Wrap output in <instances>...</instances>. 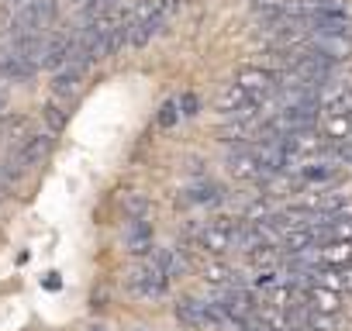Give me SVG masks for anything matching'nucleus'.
<instances>
[{
    "mask_svg": "<svg viewBox=\"0 0 352 331\" xmlns=\"http://www.w3.org/2000/svg\"><path fill=\"white\" fill-rule=\"evenodd\" d=\"M56 21H59V0H21V4H8L0 14V28H11L14 35L52 32Z\"/></svg>",
    "mask_w": 352,
    "mask_h": 331,
    "instance_id": "1",
    "label": "nucleus"
},
{
    "mask_svg": "<svg viewBox=\"0 0 352 331\" xmlns=\"http://www.w3.org/2000/svg\"><path fill=\"white\" fill-rule=\"evenodd\" d=\"M38 76V66L21 52V35L11 28H0V80L8 83H28Z\"/></svg>",
    "mask_w": 352,
    "mask_h": 331,
    "instance_id": "2",
    "label": "nucleus"
},
{
    "mask_svg": "<svg viewBox=\"0 0 352 331\" xmlns=\"http://www.w3.org/2000/svg\"><path fill=\"white\" fill-rule=\"evenodd\" d=\"M242 218H214V221H204L201 228L190 231V245L211 259H221L225 252H232V231Z\"/></svg>",
    "mask_w": 352,
    "mask_h": 331,
    "instance_id": "3",
    "label": "nucleus"
},
{
    "mask_svg": "<svg viewBox=\"0 0 352 331\" xmlns=\"http://www.w3.org/2000/svg\"><path fill=\"white\" fill-rule=\"evenodd\" d=\"M214 111L221 114V117H263V104L249 93V90H242L235 80L232 83H225L218 93H214Z\"/></svg>",
    "mask_w": 352,
    "mask_h": 331,
    "instance_id": "4",
    "label": "nucleus"
},
{
    "mask_svg": "<svg viewBox=\"0 0 352 331\" xmlns=\"http://www.w3.org/2000/svg\"><path fill=\"white\" fill-rule=\"evenodd\" d=\"M128 290H131L138 300H159V297H166V290H169V276L145 255V259L128 273Z\"/></svg>",
    "mask_w": 352,
    "mask_h": 331,
    "instance_id": "5",
    "label": "nucleus"
},
{
    "mask_svg": "<svg viewBox=\"0 0 352 331\" xmlns=\"http://www.w3.org/2000/svg\"><path fill=\"white\" fill-rule=\"evenodd\" d=\"M235 83H239L242 90H249L259 104H266V100H270V97H276V90H280V76H276L273 69L256 66V62L239 66V69H235Z\"/></svg>",
    "mask_w": 352,
    "mask_h": 331,
    "instance_id": "6",
    "label": "nucleus"
},
{
    "mask_svg": "<svg viewBox=\"0 0 352 331\" xmlns=\"http://www.w3.org/2000/svg\"><path fill=\"white\" fill-rule=\"evenodd\" d=\"M225 170L228 176L235 180H245V183H259L263 180V166L252 152V141H239V145H228L225 152Z\"/></svg>",
    "mask_w": 352,
    "mask_h": 331,
    "instance_id": "7",
    "label": "nucleus"
},
{
    "mask_svg": "<svg viewBox=\"0 0 352 331\" xmlns=\"http://www.w3.org/2000/svg\"><path fill=\"white\" fill-rule=\"evenodd\" d=\"M225 201H228L225 183H218L211 176H197L180 197H176V204H184V207H221Z\"/></svg>",
    "mask_w": 352,
    "mask_h": 331,
    "instance_id": "8",
    "label": "nucleus"
},
{
    "mask_svg": "<svg viewBox=\"0 0 352 331\" xmlns=\"http://www.w3.org/2000/svg\"><path fill=\"white\" fill-rule=\"evenodd\" d=\"M52 145H56V135L52 131H28L21 141H18V159H21V166L32 173V170H38V166L49 159V152H52Z\"/></svg>",
    "mask_w": 352,
    "mask_h": 331,
    "instance_id": "9",
    "label": "nucleus"
},
{
    "mask_svg": "<svg viewBox=\"0 0 352 331\" xmlns=\"http://www.w3.org/2000/svg\"><path fill=\"white\" fill-rule=\"evenodd\" d=\"M124 249L131 255H152V249H155V225L148 218L124 221Z\"/></svg>",
    "mask_w": 352,
    "mask_h": 331,
    "instance_id": "10",
    "label": "nucleus"
},
{
    "mask_svg": "<svg viewBox=\"0 0 352 331\" xmlns=\"http://www.w3.org/2000/svg\"><path fill=\"white\" fill-rule=\"evenodd\" d=\"M169 279H184V276H190V269H194V262H190V255H187V249H180V245H166V249H155L152 255H148Z\"/></svg>",
    "mask_w": 352,
    "mask_h": 331,
    "instance_id": "11",
    "label": "nucleus"
},
{
    "mask_svg": "<svg viewBox=\"0 0 352 331\" xmlns=\"http://www.w3.org/2000/svg\"><path fill=\"white\" fill-rule=\"evenodd\" d=\"M83 69L80 66H73V62H66L63 69H56L52 73V97H59V100H73L76 104V97H80V90H83Z\"/></svg>",
    "mask_w": 352,
    "mask_h": 331,
    "instance_id": "12",
    "label": "nucleus"
},
{
    "mask_svg": "<svg viewBox=\"0 0 352 331\" xmlns=\"http://www.w3.org/2000/svg\"><path fill=\"white\" fill-rule=\"evenodd\" d=\"M173 314H176V321H180L184 328H190V331L208 328V300H201V297H180V300L173 304Z\"/></svg>",
    "mask_w": 352,
    "mask_h": 331,
    "instance_id": "13",
    "label": "nucleus"
},
{
    "mask_svg": "<svg viewBox=\"0 0 352 331\" xmlns=\"http://www.w3.org/2000/svg\"><path fill=\"white\" fill-rule=\"evenodd\" d=\"M307 45L314 52H321L324 59H331V62H345L352 56V38L349 35H318V32H311Z\"/></svg>",
    "mask_w": 352,
    "mask_h": 331,
    "instance_id": "14",
    "label": "nucleus"
},
{
    "mask_svg": "<svg viewBox=\"0 0 352 331\" xmlns=\"http://www.w3.org/2000/svg\"><path fill=\"white\" fill-rule=\"evenodd\" d=\"M300 297L307 300L311 310H321V314H342V293L338 290H328V286H307L300 290Z\"/></svg>",
    "mask_w": 352,
    "mask_h": 331,
    "instance_id": "15",
    "label": "nucleus"
},
{
    "mask_svg": "<svg viewBox=\"0 0 352 331\" xmlns=\"http://www.w3.org/2000/svg\"><path fill=\"white\" fill-rule=\"evenodd\" d=\"M73 100H59V97H52L45 107H42V121H45V128L52 131V135H59L66 124H69V117H73Z\"/></svg>",
    "mask_w": 352,
    "mask_h": 331,
    "instance_id": "16",
    "label": "nucleus"
},
{
    "mask_svg": "<svg viewBox=\"0 0 352 331\" xmlns=\"http://www.w3.org/2000/svg\"><path fill=\"white\" fill-rule=\"evenodd\" d=\"M318 245H321V242H318V231H314V228H294V231H287V235L280 238L283 255H300V252L318 249Z\"/></svg>",
    "mask_w": 352,
    "mask_h": 331,
    "instance_id": "17",
    "label": "nucleus"
},
{
    "mask_svg": "<svg viewBox=\"0 0 352 331\" xmlns=\"http://www.w3.org/2000/svg\"><path fill=\"white\" fill-rule=\"evenodd\" d=\"M318 262L321 266H352V242H321L318 245Z\"/></svg>",
    "mask_w": 352,
    "mask_h": 331,
    "instance_id": "18",
    "label": "nucleus"
},
{
    "mask_svg": "<svg viewBox=\"0 0 352 331\" xmlns=\"http://www.w3.org/2000/svg\"><path fill=\"white\" fill-rule=\"evenodd\" d=\"M118 207H121V214L131 221V218H148L152 214V197L148 194H142V190H124L121 197H118Z\"/></svg>",
    "mask_w": 352,
    "mask_h": 331,
    "instance_id": "19",
    "label": "nucleus"
},
{
    "mask_svg": "<svg viewBox=\"0 0 352 331\" xmlns=\"http://www.w3.org/2000/svg\"><path fill=\"white\" fill-rule=\"evenodd\" d=\"M321 131H324L328 141H349L352 138V117L349 114H324Z\"/></svg>",
    "mask_w": 352,
    "mask_h": 331,
    "instance_id": "20",
    "label": "nucleus"
},
{
    "mask_svg": "<svg viewBox=\"0 0 352 331\" xmlns=\"http://www.w3.org/2000/svg\"><path fill=\"white\" fill-rule=\"evenodd\" d=\"M201 273H204V283H211V286H242V283H239V273H235L228 262L211 259Z\"/></svg>",
    "mask_w": 352,
    "mask_h": 331,
    "instance_id": "21",
    "label": "nucleus"
},
{
    "mask_svg": "<svg viewBox=\"0 0 352 331\" xmlns=\"http://www.w3.org/2000/svg\"><path fill=\"white\" fill-rule=\"evenodd\" d=\"M180 117H184L180 97H169V100H162V107H159V114H155V124H159V128H173Z\"/></svg>",
    "mask_w": 352,
    "mask_h": 331,
    "instance_id": "22",
    "label": "nucleus"
},
{
    "mask_svg": "<svg viewBox=\"0 0 352 331\" xmlns=\"http://www.w3.org/2000/svg\"><path fill=\"white\" fill-rule=\"evenodd\" d=\"M304 324H311V328H318V331H338V314H321V310H311V307H307Z\"/></svg>",
    "mask_w": 352,
    "mask_h": 331,
    "instance_id": "23",
    "label": "nucleus"
},
{
    "mask_svg": "<svg viewBox=\"0 0 352 331\" xmlns=\"http://www.w3.org/2000/svg\"><path fill=\"white\" fill-rule=\"evenodd\" d=\"M252 14H270V11H287V0H249Z\"/></svg>",
    "mask_w": 352,
    "mask_h": 331,
    "instance_id": "24",
    "label": "nucleus"
},
{
    "mask_svg": "<svg viewBox=\"0 0 352 331\" xmlns=\"http://www.w3.org/2000/svg\"><path fill=\"white\" fill-rule=\"evenodd\" d=\"M180 111H184V117H197L201 114V97L197 93H180Z\"/></svg>",
    "mask_w": 352,
    "mask_h": 331,
    "instance_id": "25",
    "label": "nucleus"
},
{
    "mask_svg": "<svg viewBox=\"0 0 352 331\" xmlns=\"http://www.w3.org/2000/svg\"><path fill=\"white\" fill-rule=\"evenodd\" d=\"M342 283H345V293H352V266H342Z\"/></svg>",
    "mask_w": 352,
    "mask_h": 331,
    "instance_id": "26",
    "label": "nucleus"
},
{
    "mask_svg": "<svg viewBox=\"0 0 352 331\" xmlns=\"http://www.w3.org/2000/svg\"><path fill=\"white\" fill-rule=\"evenodd\" d=\"M45 286H49V290H59V273H49V276H45Z\"/></svg>",
    "mask_w": 352,
    "mask_h": 331,
    "instance_id": "27",
    "label": "nucleus"
},
{
    "mask_svg": "<svg viewBox=\"0 0 352 331\" xmlns=\"http://www.w3.org/2000/svg\"><path fill=\"white\" fill-rule=\"evenodd\" d=\"M4 111H8V90H4V83H0V117H4Z\"/></svg>",
    "mask_w": 352,
    "mask_h": 331,
    "instance_id": "28",
    "label": "nucleus"
},
{
    "mask_svg": "<svg viewBox=\"0 0 352 331\" xmlns=\"http://www.w3.org/2000/svg\"><path fill=\"white\" fill-rule=\"evenodd\" d=\"M69 4H73V8H80V11H83V8H87V4H94V0H69Z\"/></svg>",
    "mask_w": 352,
    "mask_h": 331,
    "instance_id": "29",
    "label": "nucleus"
},
{
    "mask_svg": "<svg viewBox=\"0 0 352 331\" xmlns=\"http://www.w3.org/2000/svg\"><path fill=\"white\" fill-rule=\"evenodd\" d=\"M97 4H104V8H118L121 0H97Z\"/></svg>",
    "mask_w": 352,
    "mask_h": 331,
    "instance_id": "30",
    "label": "nucleus"
},
{
    "mask_svg": "<svg viewBox=\"0 0 352 331\" xmlns=\"http://www.w3.org/2000/svg\"><path fill=\"white\" fill-rule=\"evenodd\" d=\"M290 331H318V328H311V324H297V328H290Z\"/></svg>",
    "mask_w": 352,
    "mask_h": 331,
    "instance_id": "31",
    "label": "nucleus"
},
{
    "mask_svg": "<svg viewBox=\"0 0 352 331\" xmlns=\"http://www.w3.org/2000/svg\"><path fill=\"white\" fill-rule=\"evenodd\" d=\"M87 331H107V328H104V324H90Z\"/></svg>",
    "mask_w": 352,
    "mask_h": 331,
    "instance_id": "32",
    "label": "nucleus"
},
{
    "mask_svg": "<svg viewBox=\"0 0 352 331\" xmlns=\"http://www.w3.org/2000/svg\"><path fill=\"white\" fill-rule=\"evenodd\" d=\"M8 4H21V0H8Z\"/></svg>",
    "mask_w": 352,
    "mask_h": 331,
    "instance_id": "33",
    "label": "nucleus"
},
{
    "mask_svg": "<svg viewBox=\"0 0 352 331\" xmlns=\"http://www.w3.org/2000/svg\"><path fill=\"white\" fill-rule=\"evenodd\" d=\"M135 331H148V328H135Z\"/></svg>",
    "mask_w": 352,
    "mask_h": 331,
    "instance_id": "34",
    "label": "nucleus"
},
{
    "mask_svg": "<svg viewBox=\"0 0 352 331\" xmlns=\"http://www.w3.org/2000/svg\"><path fill=\"white\" fill-rule=\"evenodd\" d=\"M349 117H352V111H349Z\"/></svg>",
    "mask_w": 352,
    "mask_h": 331,
    "instance_id": "35",
    "label": "nucleus"
}]
</instances>
